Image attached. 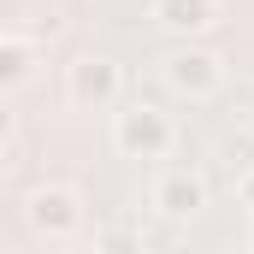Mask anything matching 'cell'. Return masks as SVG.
<instances>
[{
    "label": "cell",
    "mask_w": 254,
    "mask_h": 254,
    "mask_svg": "<svg viewBox=\"0 0 254 254\" xmlns=\"http://www.w3.org/2000/svg\"><path fill=\"white\" fill-rule=\"evenodd\" d=\"M95 254H148V225H142V213H107L101 225H95Z\"/></svg>",
    "instance_id": "8992f818"
},
{
    "label": "cell",
    "mask_w": 254,
    "mask_h": 254,
    "mask_svg": "<svg viewBox=\"0 0 254 254\" xmlns=\"http://www.w3.org/2000/svg\"><path fill=\"white\" fill-rule=\"evenodd\" d=\"M65 95L83 113H107L125 101V65L107 60V54H83V60L65 65Z\"/></svg>",
    "instance_id": "3957f363"
},
{
    "label": "cell",
    "mask_w": 254,
    "mask_h": 254,
    "mask_svg": "<svg viewBox=\"0 0 254 254\" xmlns=\"http://www.w3.org/2000/svg\"><path fill=\"white\" fill-rule=\"evenodd\" d=\"M24 225L42 237V243H71L83 231V195L71 184H42V190L24 195Z\"/></svg>",
    "instance_id": "7a4b0ae2"
},
{
    "label": "cell",
    "mask_w": 254,
    "mask_h": 254,
    "mask_svg": "<svg viewBox=\"0 0 254 254\" xmlns=\"http://www.w3.org/2000/svg\"><path fill=\"white\" fill-rule=\"evenodd\" d=\"M12 130H18V119H12V107H6V95H0V148L12 142Z\"/></svg>",
    "instance_id": "9c48e42d"
},
{
    "label": "cell",
    "mask_w": 254,
    "mask_h": 254,
    "mask_svg": "<svg viewBox=\"0 0 254 254\" xmlns=\"http://www.w3.org/2000/svg\"><path fill=\"white\" fill-rule=\"evenodd\" d=\"M113 148H119L125 160H166V154L178 148V125H172V113L154 107V101H125V107L113 113Z\"/></svg>",
    "instance_id": "6da1fadb"
},
{
    "label": "cell",
    "mask_w": 254,
    "mask_h": 254,
    "mask_svg": "<svg viewBox=\"0 0 254 254\" xmlns=\"http://www.w3.org/2000/svg\"><path fill=\"white\" fill-rule=\"evenodd\" d=\"M160 77H166V89L172 95H184V101H213L219 89H225V60L213 54V48H172L166 60H160Z\"/></svg>",
    "instance_id": "277c9868"
},
{
    "label": "cell",
    "mask_w": 254,
    "mask_h": 254,
    "mask_svg": "<svg viewBox=\"0 0 254 254\" xmlns=\"http://www.w3.org/2000/svg\"><path fill=\"white\" fill-rule=\"evenodd\" d=\"M237 195H243V207H254V166H249V172H237Z\"/></svg>",
    "instance_id": "30bf717a"
},
{
    "label": "cell",
    "mask_w": 254,
    "mask_h": 254,
    "mask_svg": "<svg viewBox=\"0 0 254 254\" xmlns=\"http://www.w3.org/2000/svg\"><path fill=\"white\" fill-rule=\"evenodd\" d=\"M154 207H160L166 219H195V213L207 207V178H201L195 166H166V172L154 178Z\"/></svg>",
    "instance_id": "5b68a950"
},
{
    "label": "cell",
    "mask_w": 254,
    "mask_h": 254,
    "mask_svg": "<svg viewBox=\"0 0 254 254\" xmlns=\"http://www.w3.org/2000/svg\"><path fill=\"white\" fill-rule=\"evenodd\" d=\"M30 71H36V42H24V36H0V95L18 89Z\"/></svg>",
    "instance_id": "ba28073f"
},
{
    "label": "cell",
    "mask_w": 254,
    "mask_h": 254,
    "mask_svg": "<svg viewBox=\"0 0 254 254\" xmlns=\"http://www.w3.org/2000/svg\"><path fill=\"white\" fill-rule=\"evenodd\" d=\"M154 24L172 36H201L219 24V0H154Z\"/></svg>",
    "instance_id": "52a82bcc"
}]
</instances>
